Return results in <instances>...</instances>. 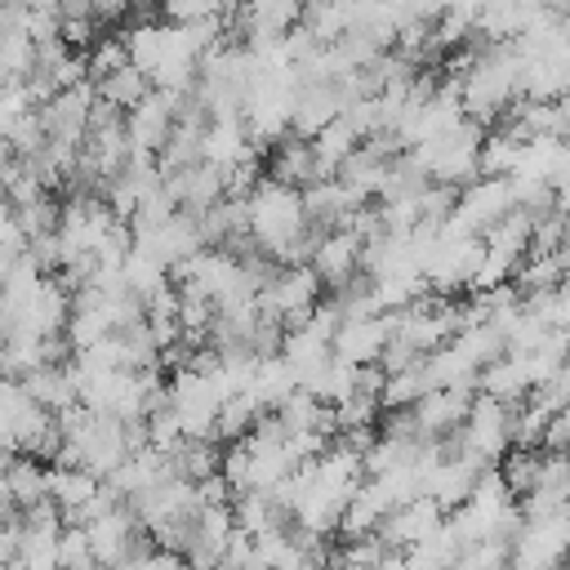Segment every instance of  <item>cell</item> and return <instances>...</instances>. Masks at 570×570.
Returning a JSON list of instances; mask_svg holds the SVG:
<instances>
[{"mask_svg": "<svg viewBox=\"0 0 570 570\" xmlns=\"http://www.w3.org/2000/svg\"><path fill=\"white\" fill-rule=\"evenodd\" d=\"M321 276L312 272V263H281L276 267V276L258 289V303L289 330V325H298L316 303H321Z\"/></svg>", "mask_w": 570, "mask_h": 570, "instance_id": "6da1fadb", "label": "cell"}, {"mask_svg": "<svg viewBox=\"0 0 570 570\" xmlns=\"http://www.w3.org/2000/svg\"><path fill=\"white\" fill-rule=\"evenodd\" d=\"M476 396V383H436L414 401V419L423 428V436H445L463 423L468 405Z\"/></svg>", "mask_w": 570, "mask_h": 570, "instance_id": "8992f818", "label": "cell"}, {"mask_svg": "<svg viewBox=\"0 0 570 570\" xmlns=\"http://www.w3.org/2000/svg\"><path fill=\"white\" fill-rule=\"evenodd\" d=\"M98 481H102V476H94V472L80 468V463H49V499L58 503L62 521L98 490Z\"/></svg>", "mask_w": 570, "mask_h": 570, "instance_id": "9a60e30c", "label": "cell"}, {"mask_svg": "<svg viewBox=\"0 0 570 570\" xmlns=\"http://www.w3.org/2000/svg\"><path fill=\"white\" fill-rule=\"evenodd\" d=\"M441 521H445V508L432 499V494H414V499H405V503H396L383 521H379V539L392 548V552H401L405 557V548H414V543H423L428 534H436L441 530Z\"/></svg>", "mask_w": 570, "mask_h": 570, "instance_id": "3957f363", "label": "cell"}, {"mask_svg": "<svg viewBox=\"0 0 570 570\" xmlns=\"http://www.w3.org/2000/svg\"><path fill=\"white\" fill-rule=\"evenodd\" d=\"M94 89H98V98H107L111 107L129 111L134 102H142V98L151 94V76H147L138 62H120L116 71H107L102 80H94Z\"/></svg>", "mask_w": 570, "mask_h": 570, "instance_id": "2e32d148", "label": "cell"}, {"mask_svg": "<svg viewBox=\"0 0 570 570\" xmlns=\"http://www.w3.org/2000/svg\"><path fill=\"white\" fill-rule=\"evenodd\" d=\"M9 245H27V236H22V227H18L13 200H9L4 187H0V249H9Z\"/></svg>", "mask_w": 570, "mask_h": 570, "instance_id": "603a6c76", "label": "cell"}, {"mask_svg": "<svg viewBox=\"0 0 570 570\" xmlns=\"http://www.w3.org/2000/svg\"><path fill=\"white\" fill-rule=\"evenodd\" d=\"M178 98H183V94H169V89H156V85H151V94L125 111V134H129V142L156 151V147L165 142V134L174 129V120H178Z\"/></svg>", "mask_w": 570, "mask_h": 570, "instance_id": "52a82bcc", "label": "cell"}, {"mask_svg": "<svg viewBox=\"0 0 570 570\" xmlns=\"http://www.w3.org/2000/svg\"><path fill=\"white\" fill-rule=\"evenodd\" d=\"M4 485H9V503L13 508H31L49 499V463L36 454H13L4 463Z\"/></svg>", "mask_w": 570, "mask_h": 570, "instance_id": "4fadbf2b", "label": "cell"}, {"mask_svg": "<svg viewBox=\"0 0 570 570\" xmlns=\"http://www.w3.org/2000/svg\"><path fill=\"white\" fill-rule=\"evenodd\" d=\"M356 142H361V134L352 129V120L338 111L330 125H321L316 134H312V151H316V160L334 174L338 165H343V156H352L356 151Z\"/></svg>", "mask_w": 570, "mask_h": 570, "instance_id": "e0dca14e", "label": "cell"}, {"mask_svg": "<svg viewBox=\"0 0 570 570\" xmlns=\"http://www.w3.org/2000/svg\"><path fill=\"white\" fill-rule=\"evenodd\" d=\"M276 410V419L285 423V432H338L334 428V405L330 401H321L316 392H307V387H294L281 405H272Z\"/></svg>", "mask_w": 570, "mask_h": 570, "instance_id": "7c38bea8", "label": "cell"}, {"mask_svg": "<svg viewBox=\"0 0 570 570\" xmlns=\"http://www.w3.org/2000/svg\"><path fill=\"white\" fill-rule=\"evenodd\" d=\"M307 263H312V272L321 276L325 289H338L343 281H352L361 272V236L347 232V227H330V232L316 236Z\"/></svg>", "mask_w": 570, "mask_h": 570, "instance_id": "5b68a950", "label": "cell"}, {"mask_svg": "<svg viewBox=\"0 0 570 570\" xmlns=\"http://www.w3.org/2000/svg\"><path fill=\"white\" fill-rule=\"evenodd\" d=\"M263 410H267V405H263V396H258L249 383L236 387V392H227V396L218 401V414H214V436H218V441H236V436H245Z\"/></svg>", "mask_w": 570, "mask_h": 570, "instance_id": "5bb4252c", "label": "cell"}, {"mask_svg": "<svg viewBox=\"0 0 570 570\" xmlns=\"http://www.w3.org/2000/svg\"><path fill=\"white\" fill-rule=\"evenodd\" d=\"M94 98H98V89H94V80L85 76V80H76V85H67V89H58L53 98H45L40 102V120H45V138H53V142H85V129H89V107H94Z\"/></svg>", "mask_w": 570, "mask_h": 570, "instance_id": "7a4b0ae2", "label": "cell"}, {"mask_svg": "<svg viewBox=\"0 0 570 570\" xmlns=\"http://www.w3.org/2000/svg\"><path fill=\"white\" fill-rule=\"evenodd\" d=\"M13 214H18V227H22L27 240L31 236H45V232H58V205L49 200V191H40L36 200L13 205Z\"/></svg>", "mask_w": 570, "mask_h": 570, "instance_id": "ffe728a7", "label": "cell"}, {"mask_svg": "<svg viewBox=\"0 0 570 570\" xmlns=\"http://www.w3.org/2000/svg\"><path fill=\"white\" fill-rule=\"evenodd\" d=\"M387 165H392V156H383V151L356 142V151L343 156V165H338L334 174H338L361 200H379V196H383V183H387Z\"/></svg>", "mask_w": 570, "mask_h": 570, "instance_id": "30bf717a", "label": "cell"}, {"mask_svg": "<svg viewBox=\"0 0 570 570\" xmlns=\"http://www.w3.org/2000/svg\"><path fill=\"white\" fill-rule=\"evenodd\" d=\"M129 9H134V0H89V13H94L98 27L102 22H120Z\"/></svg>", "mask_w": 570, "mask_h": 570, "instance_id": "cb8c5ba5", "label": "cell"}, {"mask_svg": "<svg viewBox=\"0 0 570 570\" xmlns=\"http://www.w3.org/2000/svg\"><path fill=\"white\" fill-rule=\"evenodd\" d=\"M392 334V316L387 312H365V316H343L334 325V338H330V352L338 361H352V365H370L379 361L383 343Z\"/></svg>", "mask_w": 570, "mask_h": 570, "instance_id": "277c9868", "label": "cell"}, {"mask_svg": "<svg viewBox=\"0 0 570 570\" xmlns=\"http://www.w3.org/2000/svg\"><path fill=\"white\" fill-rule=\"evenodd\" d=\"M428 387H436L432 383V374H428V361L419 356L414 365H405V370H392L387 379H383V392H379V401H383V410H401V405H414Z\"/></svg>", "mask_w": 570, "mask_h": 570, "instance_id": "ac0fdd59", "label": "cell"}, {"mask_svg": "<svg viewBox=\"0 0 570 570\" xmlns=\"http://www.w3.org/2000/svg\"><path fill=\"white\" fill-rule=\"evenodd\" d=\"M58 566H98L85 525H71V521H67V525L58 530Z\"/></svg>", "mask_w": 570, "mask_h": 570, "instance_id": "7402d4cb", "label": "cell"}, {"mask_svg": "<svg viewBox=\"0 0 570 570\" xmlns=\"http://www.w3.org/2000/svg\"><path fill=\"white\" fill-rule=\"evenodd\" d=\"M236 0H156L160 22H200V18H223Z\"/></svg>", "mask_w": 570, "mask_h": 570, "instance_id": "d6986e66", "label": "cell"}, {"mask_svg": "<svg viewBox=\"0 0 570 570\" xmlns=\"http://www.w3.org/2000/svg\"><path fill=\"white\" fill-rule=\"evenodd\" d=\"M343 89L338 80H316V85H298L294 94V107H289V134L298 138H312L321 125H330L338 111H343Z\"/></svg>", "mask_w": 570, "mask_h": 570, "instance_id": "ba28073f", "label": "cell"}, {"mask_svg": "<svg viewBox=\"0 0 570 570\" xmlns=\"http://www.w3.org/2000/svg\"><path fill=\"white\" fill-rule=\"evenodd\" d=\"M85 62H89V80H102L107 71H116L120 62H129L125 36H94V45L85 49Z\"/></svg>", "mask_w": 570, "mask_h": 570, "instance_id": "44dd1931", "label": "cell"}, {"mask_svg": "<svg viewBox=\"0 0 570 570\" xmlns=\"http://www.w3.org/2000/svg\"><path fill=\"white\" fill-rule=\"evenodd\" d=\"M330 169L316 160L312 151V138H298V134H281L272 142V160H267V178L276 183H289V187H307L316 178H325Z\"/></svg>", "mask_w": 570, "mask_h": 570, "instance_id": "9c48e42d", "label": "cell"}, {"mask_svg": "<svg viewBox=\"0 0 570 570\" xmlns=\"http://www.w3.org/2000/svg\"><path fill=\"white\" fill-rule=\"evenodd\" d=\"M22 383H27L31 401H36V405H45L49 414H62L67 405H76V401H80V392H76V379H71L67 361H45V365H36Z\"/></svg>", "mask_w": 570, "mask_h": 570, "instance_id": "8fae6325", "label": "cell"}]
</instances>
